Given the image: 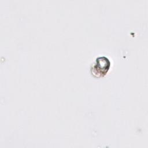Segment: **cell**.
Segmentation results:
<instances>
[{
  "instance_id": "6da1fadb",
  "label": "cell",
  "mask_w": 148,
  "mask_h": 148,
  "mask_svg": "<svg viewBox=\"0 0 148 148\" xmlns=\"http://www.w3.org/2000/svg\"><path fill=\"white\" fill-rule=\"evenodd\" d=\"M110 67V62L105 56L99 57L96 58L94 64L91 66L90 72L95 77L104 76Z\"/></svg>"
}]
</instances>
